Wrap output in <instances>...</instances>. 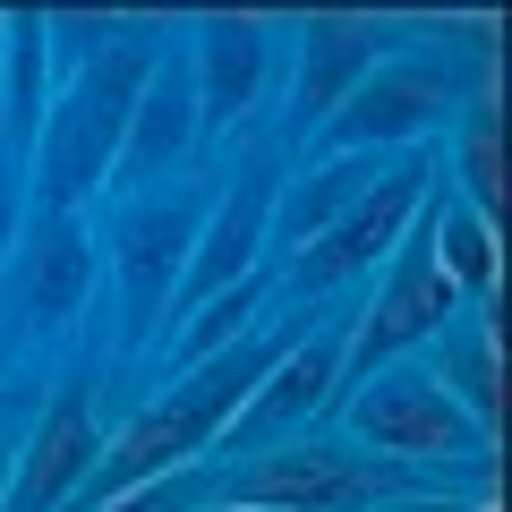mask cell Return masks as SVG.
Returning <instances> with one entry per match:
<instances>
[{"label": "cell", "instance_id": "obj_4", "mask_svg": "<svg viewBox=\"0 0 512 512\" xmlns=\"http://www.w3.org/2000/svg\"><path fill=\"white\" fill-rule=\"evenodd\" d=\"M265 222H274V154H248L239 180L222 188V205L197 222V248H188V274H180V308H205L214 291L256 274V256H265Z\"/></svg>", "mask_w": 512, "mask_h": 512}, {"label": "cell", "instance_id": "obj_22", "mask_svg": "<svg viewBox=\"0 0 512 512\" xmlns=\"http://www.w3.org/2000/svg\"><path fill=\"white\" fill-rule=\"evenodd\" d=\"M9 231H18V197H9V171H0V248H9Z\"/></svg>", "mask_w": 512, "mask_h": 512}, {"label": "cell", "instance_id": "obj_23", "mask_svg": "<svg viewBox=\"0 0 512 512\" xmlns=\"http://www.w3.org/2000/svg\"><path fill=\"white\" fill-rule=\"evenodd\" d=\"M402 512H487V504H444V495H427V504H402Z\"/></svg>", "mask_w": 512, "mask_h": 512}, {"label": "cell", "instance_id": "obj_16", "mask_svg": "<svg viewBox=\"0 0 512 512\" xmlns=\"http://www.w3.org/2000/svg\"><path fill=\"white\" fill-rule=\"evenodd\" d=\"M444 393H453L461 410H478L470 427H504V342L495 333H453V350H444Z\"/></svg>", "mask_w": 512, "mask_h": 512}, {"label": "cell", "instance_id": "obj_2", "mask_svg": "<svg viewBox=\"0 0 512 512\" xmlns=\"http://www.w3.org/2000/svg\"><path fill=\"white\" fill-rule=\"evenodd\" d=\"M205 197L197 188H171V197H128L120 214V299H128V342H146L171 316V291L188 274V248H197Z\"/></svg>", "mask_w": 512, "mask_h": 512}, {"label": "cell", "instance_id": "obj_10", "mask_svg": "<svg viewBox=\"0 0 512 512\" xmlns=\"http://www.w3.org/2000/svg\"><path fill=\"white\" fill-rule=\"evenodd\" d=\"M94 461H103L94 402H86V384H69V393L43 410V427H35V444H26V461L9 470L0 512H60V504H69V495L94 478Z\"/></svg>", "mask_w": 512, "mask_h": 512}, {"label": "cell", "instance_id": "obj_8", "mask_svg": "<svg viewBox=\"0 0 512 512\" xmlns=\"http://www.w3.org/2000/svg\"><path fill=\"white\" fill-rule=\"evenodd\" d=\"M453 316V282L436 274V205H419L402 231V248H393V274H384V299L376 316H367V342H359V367L393 359V350L427 342V333Z\"/></svg>", "mask_w": 512, "mask_h": 512}, {"label": "cell", "instance_id": "obj_25", "mask_svg": "<svg viewBox=\"0 0 512 512\" xmlns=\"http://www.w3.org/2000/svg\"><path fill=\"white\" fill-rule=\"evenodd\" d=\"M0 43H9V18H0Z\"/></svg>", "mask_w": 512, "mask_h": 512}, {"label": "cell", "instance_id": "obj_11", "mask_svg": "<svg viewBox=\"0 0 512 512\" xmlns=\"http://www.w3.org/2000/svg\"><path fill=\"white\" fill-rule=\"evenodd\" d=\"M197 128H239L256 103V86H265V26L239 18V9H222V18L197 26Z\"/></svg>", "mask_w": 512, "mask_h": 512}, {"label": "cell", "instance_id": "obj_1", "mask_svg": "<svg viewBox=\"0 0 512 512\" xmlns=\"http://www.w3.org/2000/svg\"><path fill=\"white\" fill-rule=\"evenodd\" d=\"M146 69H154V43L120 35L103 60H86V69L43 103V137H35V154H26V163H35L43 222L77 214V197H94V188L111 180V154H120V128H128V111H137Z\"/></svg>", "mask_w": 512, "mask_h": 512}, {"label": "cell", "instance_id": "obj_21", "mask_svg": "<svg viewBox=\"0 0 512 512\" xmlns=\"http://www.w3.org/2000/svg\"><path fill=\"white\" fill-rule=\"evenodd\" d=\"M197 504H205V478L180 470V478H154V487H137V495H120V504H103V512H197Z\"/></svg>", "mask_w": 512, "mask_h": 512}, {"label": "cell", "instance_id": "obj_13", "mask_svg": "<svg viewBox=\"0 0 512 512\" xmlns=\"http://www.w3.org/2000/svg\"><path fill=\"white\" fill-rule=\"evenodd\" d=\"M333 376H342V342H333V333H316V342H299L291 359H282L274 376H265V384L248 393V410L231 419V436H222V444L239 453V444H256V436H274V427L308 419V410H316V402L333 393Z\"/></svg>", "mask_w": 512, "mask_h": 512}, {"label": "cell", "instance_id": "obj_17", "mask_svg": "<svg viewBox=\"0 0 512 512\" xmlns=\"http://www.w3.org/2000/svg\"><path fill=\"white\" fill-rule=\"evenodd\" d=\"M436 274L453 291H495V231L470 205H436Z\"/></svg>", "mask_w": 512, "mask_h": 512}, {"label": "cell", "instance_id": "obj_14", "mask_svg": "<svg viewBox=\"0 0 512 512\" xmlns=\"http://www.w3.org/2000/svg\"><path fill=\"white\" fill-rule=\"evenodd\" d=\"M376 180H384L376 154H333V163L299 171V188L274 205L265 239H291V256H299V248H316V239H325V231H333V222H342V214H350V205H359Z\"/></svg>", "mask_w": 512, "mask_h": 512}, {"label": "cell", "instance_id": "obj_20", "mask_svg": "<svg viewBox=\"0 0 512 512\" xmlns=\"http://www.w3.org/2000/svg\"><path fill=\"white\" fill-rule=\"evenodd\" d=\"M461 180H470V197H478L470 214L495 231V222H504V120H495V111L470 128V163H461Z\"/></svg>", "mask_w": 512, "mask_h": 512}, {"label": "cell", "instance_id": "obj_12", "mask_svg": "<svg viewBox=\"0 0 512 512\" xmlns=\"http://www.w3.org/2000/svg\"><path fill=\"white\" fill-rule=\"evenodd\" d=\"M367 69H376V35H367V18H333V9L308 18V35H299V103H291V120L299 128H325Z\"/></svg>", "mask_w": 512, "mask_h": 512}, {"label": "cell", "instance_id": "obj_18", "mask_svg": "<svg viewBox=\"0 0 512 512\" xmlns=\"http://www.w3.org/2000/svg\"><path fill=\"white\" fill-rule=\"evenodd\" d=\"M256 299H265V282H231V291H214L205 308H188V333H180V376L188 367H205L214 350H231L239 333H248V316H256Z\"/></svg>", "mask_w": 512, "mask_h": 512}, {"label": "cell", "instance_id": "obj_9", "mask_svg": "<svg viewBox=\"0 0 512 512\" xmlns=\"http://www.w3.org/2000/svg\"><path fill=\"white\" fill-rule=\"evenodd\" d=\"M188 146H197V77H188V60H154L146 86H137V111L120 128V154H111V188L146 197Z\"/></svg>", "mask_w": 512, "mask_h": 512}, {"label": "cell", "instance_id": "obj_3", "mask_svg": "<svg viewBox=\"0 0 512 512\" xmlns=\"http://www.w3.org/2000/svg\"><path fill=\"white\" fill-rule=\"evenodd\" d=\"M393 487H402V470L350 453V444H291V453H274V461H256V470L231 478V495L256 504V512H367Z\"/></svg>", "mask_w": 512, "mask_h": 512}, {"label": "cell", "instance_id": "obj_6", "mask_svg": "<svg viewBox=\"0 0 512 512\" xmlns=\"http://www.w3.org/2000/svg\"><path fill=\"white\" fill-rule=\"evenodd\" d=\"M444 120V77L436 69H367L359 86H350V103L333 111L325 128H316V163H333V154H376V146H410V137H427V128Z\"/></svg>", "mask_w": 512, "mask_h": 512}, {"label": "cell", "instance_id": "obj_19", "mask_svg": "<svg viewBox=\"0 0 512 512\" xmlns=\"http://www.w3.org/2000/svg\"><path fill=\"white\" fill-rule=\"evenodd\" d=\"M111 26H120V18H111V9H52V18H43V60L77 77V69H86V60H103L111 43H120V35H111Z\"/></svg>", "mask_w": 512, "mask_h": 512}, {"label": "cell", "instance_id": "obj_7", "mask_svg": "<svg viewBox=\"0 0 512 512\" xmlns=\"http://www.w3.org/2000/svg\"><path fill=\"white\" fill-rule=\"evenodd\" d=\"M350 427H359L376 453H393V461H461V453H478V427H470V410L444 393L436 376H384V384H367L359 393V410H350Z\"/></svg>", "mask_w": 512, "mask_h": 512}, {"label": "cell", "instance_id": "obj_24", "mask_svg": "<svg viewBox=\"0 0 512 512\" xmlns=\"http://www.w3.org/2000/svg\"><path fill=\"white\" fill-rule=\"evenodd\" d=\"M9 453H18V444H9V436H0V495H9Z\"/></svg>", "mask_w": 512, "mask_h": 512}, {"label": "cell", "instance_id": "obj_5", "mask_svg": "<svg viewBox=\"0 0 512 512\" xmlns=\"http://www.w3.org/2000/svg\"><path fill=\"white\" fill-rule=\"evenodd\" d=\"M419 205H427V163L384 171V180L367 188V197L350 205V214L333 222L316 248H299V256H291V282H299V291H333V282L367 274L376 256L402 248V231H410V214H419Z\"/></svg>", "mask_w": 512, "mask_h": 512}, {"label": "cell", "instance_id": "obj_15", "mask_svg": "<svg viewBox=\"0 0 512 512\" xmlns=\"http://www.w3.org/2000/svg\"><path fill=\"white\" fill-rule=\"evenodd\" d=\"M86 282H94V248H86V231H77V214H52V222L35 231V256H26V316H35V325L77 316Z\"/></svg>", "mask_w": 512, "mask_h": 512}]
</instances>
